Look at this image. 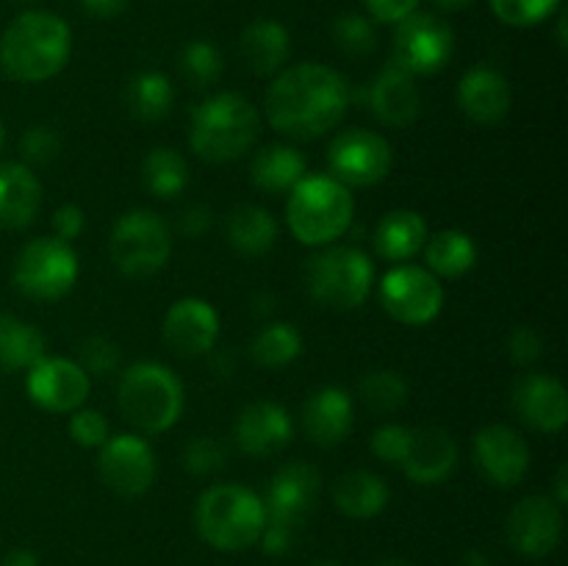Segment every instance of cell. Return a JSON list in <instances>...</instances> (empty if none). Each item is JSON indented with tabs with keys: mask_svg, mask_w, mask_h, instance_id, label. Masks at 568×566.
I'll return each mask as SVG.
<instances>
[{
	"mask_svg": "<svg viewBox=\"0 0 568 566\" xmlns=\"http://www.w3.org/2000/svg\"><path fill=\"white\" fill-rule=\"evenodd\" d=\"M120 411L139 433H166L183 414L181 377L159 361L131 364L120 377Z\"/></svg>",
	"mask_w": 568,
	"mask_h": 566,
	"instance_id": "obj_6",
	"label": "cell"
},
{
	"mask_svg": "<svg viewBox=\"0 0 568 566\" xmlns=\"http://www.w3.org/2000/svg\"><path fill=\"white\" fill-rule=\"evenodd\" d=\"M353 100L347 78L327 64L283 67L266 89V120L292 139H320L344 120Z\"/></svg>",
	"mask_w": 568,
	"mask_h": 566,
	"instance_id": "obj_1",
	"label": "cell"
},
{
	"mask_svg": "<svg viewBox=\"0 0 568 566\" xmlns=\"http://www.w3.org/2000/svg\"><path fill=\"white\" fill-rule=\"evenodd\" d=\"M333 505L349 519H372L388 505V486L381 475L369 469L344 472L333 483Z\"/></svg>",
	"mask_w": 568,
	"mask_h": 566,
	"instance_id": "obj_28",
	"label": "cell"
},
{
	"mask_svg": "<svg viewBox=\"0 0 568 566\" xmlns=\"http://www.w3.org/2000/svg\"><path fill=\"white\" fill-rule=\"evenodd\" d=\"M458 105L477 125H499L514 105L508 78L488 64L471 67L458 83Z\"/></svg>",
	"mask_w": 568,
	"mask_h": 566,
	"instance_id": "obj_22",
	"label": "cell"
},
{
	"mask_svg": "<svg viewBox=\"0 0 568 566\" xmlns=\"http://www.w3.org/2000/svg\"><path fill=\"white\" fill-rule=\"evenodd\" d=\"M514 408L538 433H560L568 422L566 386L552 375L530 372L514 388Z\"/></svg>",
	"mask_w": 568,
	"mask_h": 566,
	"instance_id": "obj_21",
	"label": "cell"
},
{
	"mask_svg": "<svg viewBox=\"0 0 568 566\" xmlns=\"http://www.w3.org/2000/svg\"><path fill=\"white\" fill-rule=\"evenodd\" d=\"M120 347L105 336H87L78 347V364L89 377H109L120 370Z\"/></svg>",
	"mask_w": 568,
	"mask_h": 566,
	"instance_id": "obj_40",
	"label": "cell"
},
{
	"mask_svg": "<svg viewBox=\"0 0 568 566\" xmlns=\"http://www.w3.org/2000/svg\"><path fill=\"white\" fill-rule=\"evenodd\" d=\"M505 536L525 558H547L558 549L564 536V508L544 494L519 499L505 522Z\"/></svg>",
	"mask_w": 568,
	"mask_h": 566,
	"instance_id": "obj_15",
	"label": "cell"
},
{
	"mask_svg": "<svg viewBox=\"0 0 568 566\" xmlns=\"http://www.w3.org/2000/svg\"><path fill=\"white\" fill-rule=\"evenodd\" d=\"M375 566H414V564L405 558H383V560H377Z\"/></svg>",
	"mask_w": 568,
	"mask_h": 566,
	"instance_id": "obj_56",
	"label": "cell"
},
{
	"mask_svg": "<svg viewBox=\"0 0 568 566\" xmlns=\"http://www.w3.org/2000/svg\"><path fill=\"white\" fill-rule=\"evenodd\" d=\"M320 492L322 477L314 464H308V461L283 464L272 475L270 488H266V522L300 533L305 527V522L311 519V514H314Z\"/></svg>",
	"mask_w": 568,
	"mask_h": 566,
	"instance_id": "obj_13",
	"label": "cell"
},
{
	"mask_svg": "<svg viewBox=\"0 0 568 566\" xmlns=\"http://www.w3.org/2000/svg\"><path fill=\"white\" fill-rule=\"evenodd\" d=\"M566 26H568V17H566V11L560 9V11H558V44H560V48H564V50H566V44H568Z\"/></svg>",
	"mask_w": 568,
	"mask_h": 566,
	"instance_id": "obj_55",
	"label": "cell"
},
{
	"mask_svg": "<svg viewBox=\"0 0 568 566\" xmlns=\"http://www.w3.org/2000/svg\"><path fill=\"white\" fill-rule=\"evenodd\" d=\"M42 205V183L28 164H0V228L22 231L33 222Z\"/></svg>",
	"mask_w": 568,
	"mask_h": 566,
	"instance_id": "obj_25",
	"label": "cell"
},
{
	"mask_svg": "<svg viewBox=\"0 0 568 566\" xmlns=\"http://www.w3.org/2000/svg\"><path fill=\"white\" fill-rule=\"evenodd\" d=\"M142 183L153 198H178L189 186L186 159L172 148H153L142 161Z\"/></svg>",
	"mask_w": 568,
	"mask_h": 566,
	"instance_id": "obj_34",
	"label": "cell"
},
{
	"mask_svg": "<svg viewBox=\"0 0 568 566\" xmlns=\"http://www.w3.org/2000/svg\"><path fill=\"white\" fill-rule=\"evenodd\" d=\"M427 242V222L422 220L419 211L397 209L383 214V220L375 228V250L381 259L405 264L414 259Z\"/></svg>",
	"mask_w": 568,
	"mask_h": 566,
	"instance_id": "obj_27",
	"label": "cell"
},
{
	"mask_svg": "<svg viewBox=\"0 0 568 566\" xmlns=\"http://www.w3.org/2000/svg\"><path fill=\"white\" fill-rule=\"evenodd\" d=\"M200 538L220 553H242L258 544L266 525L264 497L242 483H216L194 505Z\"/></svg>",
	"mask_w": 568,
	"mask_h": 566,
	"instance_id": "obj_3",
	"label": "cell"
},
{
	"mask_svg": "<svg viewBox=\"0 0 568 566\" xmlns=\"http://www.w3.org/2000/svg\"><path fill=\"white\" fill-rule=\"evenodd\" d=\"M303 353V336L292 322H270L250 342V355L264 370H281Z\"/></svg>",
	"mask_w": 568,
	"mask_h": 566,
	"instance_id": "obj_35",
	"label": "cell"
},
{
	"mask_svg": "<svg viewBox=\"0 0 568 566\" xmlns=\"http://www.w3.org/2000/svg\"><path fill=\"white\" fill-rule=\"evenodd\" d=\"M294 436V422L283 405L272 400H255L244 405L242 414L236 416L233 425V438L239 449L255 458H270L277 455L283 447H288Z\"/></svg>",
	"mask_w": 568,
	"mask_h": 566,
	"instance_id": "obj_19",
	"label": "cell"
},
{
	"mask_svg": "<svg viewBox=\"0 0 568 566\" xmlns=\"http://www.w3.org/2000/svg\"><path fill=\"white\" fill-rule=\"evenodd\" d=\"M410 433L414 427L399 425V422H386V425L377 427L372 433V453L388 466H403L405 455H408V444H410Z\"/></svg>",
	"mask_w": 568,
	"mask_h": 566,
	"instance_id": "obj_42",
	"label": "cell"
},
{
	"mask_svg": "<svg viewBox=\"0 0 568 566\" xmlns=\"http://www.w3.org/2000/svg\"><path fill=\"white\" fill-rule=\"evenodd\" d=\"M458 466V444L453 433L444 427H414L403 466L410 483L416 486H438L447 481Z\"/></svg>",
	"mask_w": 568,
	"mask_h": 566,
	"instance_id": "obj_23",
	"label": "cell"
},
{
	"mask_svg": "<svg viewBox=\"0 0 568 566\" xmlns=\"http://www.w3.org/2000/svg\"><path fill=\"white\" fill-rule=\"evenodd\" d=\"M0 144H3V122H0Z\"/></svg>",
	"mask_w": 568,
	"mask_h": 566,
	"instance_id": "obj_58",
	"label": "cell"
},
{
	"mask_svg": "<svg viewBox=\"0 0 568 566\" xmlns=\"http://www.w3.org/2000/svg\"><path fill=\"white\" fill-rule=\"evenodd\" d=\"M44 358V336L31 322L20 316L0 314V370L20 372L31 370Z\"/></svg>",
	"mask_w": 568,
	"mask_h": 566,
	"instance_id": "obj_32",
	"label": "cell"
},
{
	"mask_svg": "<svg viewBox=\"0 0 568 566\" xmlns=\"http://www.w3.org/2000/svg\"><path fill=\"white\" fill-rule=\"evenodd\" d=\"M98 472L105 486L120 497H142L155 483L159 464H155L153 447L142 436L120 433V436L105 438L100 447Z\"/></svg>",
	"mask_w": 568,
	"mask_h": 566,
	"instance_id": "obj_14",
	"label": "cell"
},
{
	"mask_svg": "<svg viewBox=\"0 0 568 566\" xmlns=\"http://www.w3.org/2000/svg\"><path fill=\"white\" fill-rule=\"evenodd\" d=\"M433 3H436L442 11H464L469 9L475 0H433Z\"/></svg>",
	"mask_w": 568,
	"mask_h": 566,
	"instance_id": "obj_54",
	"label": "cell"
},
{
	"mask_svg": "<svg viewBox=\"0 0 568 566\" xmlns=\"http://www.w3.org/2000/svg\"><path fill=\"white\" fill-rule=\"evenodd\" d=\"M211 222H214V214H211L209 205L203 203H194L189 205V209L181 211V216H178V225H181V233L183 236H203V233H209Z\"/></svg>",
	"mask_w": 568,
	"mask_h": 566,
	"instance_id": "obj_48",
	"label": "cell"
},
{
	"mask_svg": "<svg viewBox=\"0 0 568 566\" xmlns=\"http://www.w3.org/2000/svg\"><path fill=\"white\" fill-rule=\"evenodd\" d=\"M175 105V89L159 70H142L125 83V109L142 122H159Z\"/></svg>",
	"mask_w": 568,
	"mask_h": 566,
	"instance_id": "obj_31",
	"label": "cell"
},
{
	"mask_svg": "<svg viewBox=\"0 0 568 566\" xmlns=\"http://www.w3.org/2000/svg\"><path fill=\"white\" fill-rule=\"evenodd\" d=\"M366 105L372 114L388 128H408L419 120L422 114V92L416 87L414 75L403 67L392 64L383 67L369 87L364 89Z\"/></svg>",
	"mask_w": 568,
	"mask_h": 566,
	"instance_id": "obj_20",
	"label": "cell"
},
{
	"mask_svg": "<svg viewBox=\"0 0 568 566\" xmlns=\"http://www.w3.org/2000/svg\"><path fill=\"white\" fill-rule=\"evenodd\" d=\"M116 270L128 277H150L166 266L172 255L170 225L150 209H133L116 220L109 239Z\"/></svg>",
	"mask_w": 568,
	"mask_h": 566,
	"instance_id": "obj_8",
	"label": "cell"
},
{
	"mask_svg": "<svg viewBox=\"0 0 568 566\" xmlns=\"http://www.w3.org/2000/svg\"><path fill=\"white\" fill-rule=\"evenodd\" d=\"M292 53V37L277 20H253L239 37V55L258 78H275Z\"/></svg>",
	"mask_w": 568,
	"mask_h": 566,
	"instance_id": "obj_26",
	"label": "cell"
},
{
	"mask_svg": "<svg viewBox=\"0 0 568 566\" xmlns=\"http://www.w3.org/2000/svg\"><path fill=\"white\" fill-rule=\"evenodd\" d=\"M178 67H181L183 81L192 89H197V92H203V89L214 87L220 81L222 70H225V59H222V50L214 42L192 39V42L183 44Z\"/></svg>",
	"mask_w": 568,
	"mask_h": 566,
	"instance_id": "obj_36",
	"label": "cell"
},
{
	"mask_svg": "<svg viewBox=\"0 0 568 566\" xmlns=\"http://www.w3.org/2000/svg\"><path fill=\"white\" fill-rule=\"evenodd\" d=\"M508 355L516 366H532L544 355V338L536 327L519 325L508 336Z\"/></svg>",
	"mask_w": 568,
	"mask_h": 566,
	"instance_id": "obj_45",
	"label": "cell"
},
{
	"mask_svg": "<svg viewBox=\"0 0 568 566\" xmlns=\"http://www.w3.org/2000/svg\"><path fill=\"white\" fill-rule=\"evenodd\" d=\"M499 22L510 28H532L560 11L564 0H488Z\"/></svg>",
	"mask_w": 568,
	"mask_h": 566,
	"instance_id": "obj_39",
	"label": "cell"
},
{
	"mask_svg": "<svg viewBox=\"0 0 568 566\" xmlns=\"http://www.w3.org/2000/svg\"><path fill=\"white\" fill-rule=\"evenodd\" d=\"M72 53V31L59 14L28 9L0 37V70L20 83H42L59 75Z\"/></svg>",
	"mask_w": 568,
	"mask_h": 566,
	"instance_id": "obj_2",
	"label": "cell"
},
{
	"mask_svg": "<svg viewBox=\"0 0 568 566\" xmlns=\"http://www.w3.org/2000/svg\"><path fill=\"white\" fill-rule=\"evenodd\" d=\"M331 175L347 189L375 186L386 181L394 166V150L377 131L369 128H347L338 133L327 150Z\"/></svg>",
	"mask_w": 568,
	"mask_h": 566,
	"instance_id": "obj_10",
	"label": "cell"
},
{
	"mask_svg": "<svg viewBox=\"0 0 568 566\" xmlns=\"http://www.w3.org/2000/svg\"><path fill=\"white\" fill-rule=\"evenodd\" d=\"M225 239L236 253L264 255L277 242V222L261 205H239L225 216Z\"/></svg>",
	"mask_w": 568,
	"mask_h": 566,
	"instance_id": "obj_30",
	"label": "cell"
},
{
	"mask_svg": "<svg viewBox=\"0 0 568 566\" xmlns=\"http://www.w3.org/2000/svg\"><path fill=\"white\" fill-rule=\"evenodd\" d=\"M358 394L375 414H394L408 403V381L397 370H372L361 377Z\"/></svg>",
	"mask_w": 568,
	"mask_h": 566,
	"instance_id": "obj_37",
	"label": "cell"
},
{
	"mask_svg": "<svg viewBox=\"0 0 568 566\" xmlns=\"http://www.w3.org/2000/svg\"><path fill=\"white\" fill-rule=\"evenodd\" d=\"M67 431H70V438L78 444V447H87V449H100L105 444V438L111 436L109 420L94 408L72 411Z\"/></svg>",
	"mask_w": 568,
	"mask_h": 566,
	"instance_id": "obj_44",
	"label": "cell"
},
{
	"mask_svg": "<svg viewBox=\"0 0 568 566\" xmlns=\"http://www.w3.org/2000/svg\"><path fill=\"white\" fill-rule=\"evenodd\" d=\"M14 3H33V0H14Z\"/></svg>",
	"mask_w": 568,
	"mask_h": 566,
	"instance_id": "obj_59",
	"label": "cell"
},
{
	"mask_svg": "<svg viewBox=\"0 0 568 566\" xmlns=\"http://www.w3.org/2000/svg\"><path fill=\"white\" fill-rule=\"evenodd\" d=\"M50 225H53L55 239H61V242H72V239L81 236L83 228H87V214H83L81 205L64 203L61 209H55Z\"/></svg>",
	"mask_w": 568,
	"mask_h": 566,
	"instance_id": "obj_47",
	"label": "cell"
},
{
	"mask_svg": "<svg viewBox=\"0 0 568 566\" xmlns=\"http://www.w3.org/2000/svg\"><path fill=\"white\" fill-rule=\"evenodd\" d=\"M464 566H491V558H488L483 549H466L464 553V560H460Z\"/></svg>",
	"mask_w": 568,
	"mask_h": 566,
	"instance_id": "obj_53",
	"label": "cell"
},
{
	"mask_svg": "<svg viewBox=\"0 0 568 566\" xmlns=\"http://www.w3.org/2000/svg\"><path fill=\"white\" fill-rule=\"evenodd\" d=\"M477 469L491 486L514 488L530 469V444L508 425H486L471 438Z\"/></svg>",
	"mask_w": 568,
	"mask_h": 566,
	"instance_id": "obj_16",
	"label": "cell"
},
{
	"mask_svg": "<svg viewBox=\"0 0 568 566\" xmlns=\"http://www.w3.org/2000/svg\"><path fill=\"white\" fill-rule=\"evenodd\" d=\"M355 403L342 386H322L303 403V431L316 447H338L353 433Z\"/></svg>",
	"mask_w": 568,
	"mask_h": 566,
	"instance_id": "obj_24",
	"label": "cell"
},
{
	"mask_svg": "<svg viewBox=\"0 0 568 566\" xmlns=\"http://www.w3.org/2000/svg\"><path fill=\"white\" fill-rule=\"evenodd\" d=\"M227 449L220 438L214 436H197L183 447V469L192 475H214V472L225 469Z\"/></svg>",
	"mask_w": 568,
	"mask_h": 566,
	"instance_id": "obj_41",
	"label": "cell"
},
{
	"mask_svg": "<svg viewBox=\"0 0 568 566\" xmlns=\"http://www.w3.org/2000/svg\"><path fill=\"white\" fill-rule=\"evenodd\" d=\"M164 338L183 358L209 355L220 338V314L203 297H181L164 314Z\"/></svg>",
	"mask_w": 568,
	"mask_h": 566,
	"instance_id": "obj_18",
	"label": "cell"
},
{
	"mask_svg": "<svg viewBox=\"0 0 568 566\" xmlns=\"http://www.w3.org/2000/svg\"><path fill=\"white\" fill-rule=\"evenodd\" d=\"M375 283V266L358 247H325L311 255L305 266V286L314 303L333 311H353L366 303Z\"/></svg>",
	"mask_w": 568,
	"mask_h": 566,
	"instance_id": "obj_7",
	"label": "cell"
},
{
	"mask_svg": "<svg viewBox=\"0 0 568 566\" xmlns=\"http://www.w3.org/2000/svg\"><path fill=\"white\" fill-rule=\"evenodd\" d=\"M28 397L39 405V408L50 411V414H72V411L83 408L92 388V377L81 370V364L72 358H48L28 370L26 377Z\"/></svg>",
	"mask_w": 568,
	"mask_h": 566,
	"instance_id": "obj_17",
	"label": "cell"
},
{
	"mask_svg": "<svg viewBox=\"0 0 568 566\" xmlns=\"http://www.w3.org/2000/svg\"><path fill=\"white\" fill-rule=\"evenodd\" d=\"M314 566H342V564H336V560H320V564H314Z\"/></svg>",
	"mask_w": 568,
	"mask_h": 566,
	"instance_id": "obj_57",
	"label": "cell"
},
{
	"mask_svg": "<svg viewBox=\"0 0 568 566\" xmlns=\"http://www.w3.org/2000/svg\"><path fill=\"white\" fill-rule=\"evenodd\" d=\"M425 261L427 270L436 277H460L475 266L477 247L469 233L458 228L438 231L425 242Z\"/></svg>",
	"mask_w": 568,
	"mask_h": 566,
	"instance_id": "obj_33",
	"label": "cell"
},
{
	"mask_svg": "<svg viewBox=\"0 0 568 566\" xmlns=\"http://www.w3.org/2000/svg\"><path fill=\"white\" fill-rule=\"evenodd\" d=\"M0 566H39V558L31 549H11Z\"/></svg>",
	"mask_w": 568,
	"mask_h": 566,
	"instance_id": "obj_50",
	"label": "cell"
},
{
	"mask_svg": "<svg viewBox=\"0 0 568 566\" xmlns=\"http://www.w3.org/2000/svg\"><path fill=\"white\" fill-rule=\"evenodd\" d=\"M20 153L28 164H53L61 155V137L50 125H31L20 139Z\"/></svg>",
	"mask_w": 568,
	"mask_h": 566,
	"instance_id": "obj_43",
	"label": "cell"
},
{
	"mask_svg": "<svg viewBox=\"0 0 568 566\" xmlns=\"http://www.w3.org/2000/svg\"><path fill=\"white\" fill-rule=\"evenodd\" d=\"M366 11H369L372 22H386V26H397L405 17L414 14L419 9V0H364Z\"/></svg>",
	"mask_w": 568,
	"mask_h": 566,
	"instance_id": "obj_46",
	"label": "cell"
},
{
	"mask_svg": "<svg viewBox=\"0 0 568 566\" xmlns=\"http://www.w3.org/2000/svg\"><path fill=\"white\" fill-rule=\"evenodd\" d=\"M258 111L244 94L220 92L192 111L189 144L209 164H227L247 153L258 139Z\"/></svg>",
	"mask_w": 568,
	"mask_h": 566,
	"instance_id": "obj_4",
	"label": "cell"
},
{
	"mask_svg": "<svg viewBox=\"0 0 568 566\" xmlns=\"http://www.w3.org/2000/svg\"><path fill=\"white\" fill-rule=\"evenodd\" d=\"M353 216V192L333 175H305L288 192L286 222L300 244L327 247L349 231Z\"/></svg>",
	"mask_w": 568,
	"mask_h": 566,
	"instance_id": "obj_5",
	"label": "cell"
},
{
	"mask_svg": "<svg viewBox=\"0 0 568 566\" xmlns=\"http://www.w3.org/2000/svg\"><path fill=\"white\" fill-rule=\"evenodd\" d=\"M333 44L349 59H364L377 50V28L375 22L358 11H344L331 26Z\"/></svg>",
	"mask_w": 568,
	"mask_h": 566,
	"instance_id": "obj_38",
	"label": "cell"
},
{
	"mask_svg": "<svg viewBox=\"0 0 568 566\" xmlns=\"http://www.w3.org/2000/svg\"><path fill=\"white\" fill-rule=\"evenodd\" d=\"M305 155L292 144H270L250 164V181L266 194H286L305 178Z\"/></svg>",
	"mask_w": 568,
	"mask_h": 566,
	"instance_id": "obj_29",
	"label": "cell"
},
{
	"mask_svg": "<svg viewBox=\"0 0 568 566\" xmlns=\"http://www.w3.org/2000/svg\"><path fill=\"white\" fill-rule=\"evenodd\" d=\"M455 53V33L447 20L430 11H414L397 22L394 31V64L410 75H433L449 64Z\"/></svg>",
	"mask_w": 568,
	"mask_h": 566,
	"instance_id": "obj_11",
	"label": "cell"
},
{
	"mask_svg": "<svg viewBox=\"0 0 568 566\" xmlns=\"http://www.w3.org/2000/svg\"><path fill=\"white\" fill-rule=\"evenodd\" d=\"M78 255L70 242L39 236L20 250L14 261V286L26 297L59 300L75 286Z\"/></svg>",
	"mask_w": 568,
	"mask_h": 566,
	"instance_id": "obj_9",
	"label": "cell"
},
{
	"mask_svg": "<svg viewBox=\"0 0 568 566\" xmlns=\"http://www.w3.org/2000/svg\"><path fill=\"white\" fill-rule=\"evenodd\" d=\"M381 303L399 325H427L444 309V289L427 266L399 264L381 281Z\"/></svg>",
	"mask_w": 568,
	"mask_h": 566,
	"instance_id": "obj_12",
	"label": "cell"
},
{
	"mask_svg": "<svg viewBox=\"0 0 568 566\" xmlns=\"http://www.w3.org/2000/svg\"><path fill=\"white\" fill-rule=\"evenodd\" d=\"M78 3L83 6L87 14L98 17V20H114V17H120L128 9L131 0H78Z\"/></svg>",
	"mask_w": 568,
	"mask_h": 566,
	"instance_id": "obj_49",
	"label": "cell"
},
{
	"mask_svg": "<svg viewBox=\"0 0 568 566\" xmlns=\"http://www.w3.org/2000/svg\"><path fill=\"white\" fill-rule=\"evenodd\" d=\"M214 353V350H211ZM236 361L227 358L225 353H214V358H211V370H216L220 375H231V372H236Z\"/></svg>",
	"mask_w": 568,
	"mask_h": 566,
	"instance_id": "obj_52",
	"label": "cell"
},
{
	"mask_svg": "<svg viewBox=\"0 0 568 566\" xmlns=\"http://www.w3.org/2000/svg\"><path fill=\"white\" fill-rule=\"evenodd\" d=\"M552 499L560 505V508L568 503V466L566 464L560 466L558 475H555V497Z\"/></svg>",
	"mask_w": 568,
	"mask_h": 566,
	"instance_id": "obj_51",
	"label": "cell"
}]
</instances>
